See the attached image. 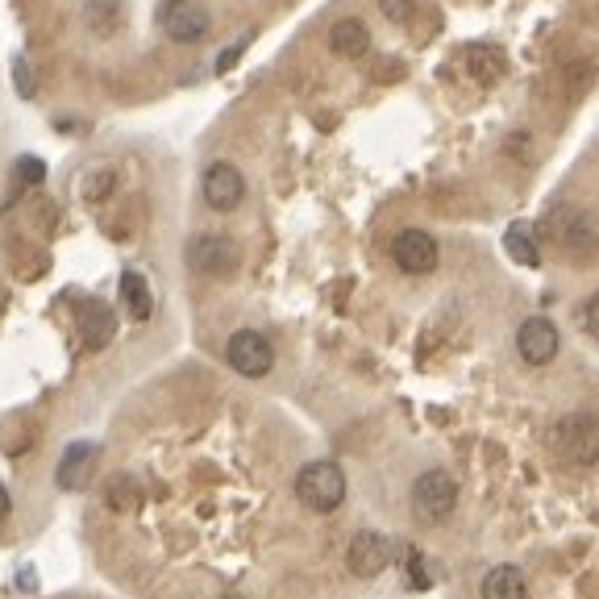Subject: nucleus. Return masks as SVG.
<instances>
[{"label":"nucleus","instance_id":"nucleus-1","mask_svg":"<svg viewBox=\"0 0 599 599\" xmlns=\"http://www.w3.org/2000/svg\"><path fill=\"white\" fill-rule=\"evenodd\" d=\"M296 495L300 504H308L313 512H337L346 500V475L337 462H308L296 475Z\"/></svg>","mask_w":599,"mask_h":599},{"label":"nucleus","instance_id":"nucleus-2","mask_svg":"<svg viewBox=\"0 0 599 599\" xmlns=\"http://www.w3.org/2000/svg\"><path fill=\"white\" fill-rule=\"evenodd\" d=\"M409 500H412V516H416V521L437 524L458 508V483L449 479L446 470H425V475L412 483Z\"/></svg>","mask_w":599,"mask_h":599},{"label":"nucleus","instance_id":"nucleus-3","mask_svg":"<svg viewBox=\"0 0 599 599\" xmlns=\"http://www.w3.org/2000/svg\"><path fill=\"white\" fill-rule=\"evenodd\" d=\"M225 358L246 379H262V374H271V367H275V350H271V341L259 329H238V334L229 337V346H225Z\"/></svg>","mask_w":599,"mask_h":599},{"label":"nucleus","instance_id":"nucleus-4","mask_svg":"<svg viewBox=\"0 0 599 599\" xmlns=\"http://www.w3.org/2000/svg\"><path fill=\"white\" fill-rule=\"evenodd\" d=\"M558 446L562 454L570 458V462H579V467H591L599 458V425L591 412H570L566 421H558Z\"/></svg>","mask_w":599,"mask_h":599},{"label":"nucleus","instance_id":"nucleus-5","mask_svg":"<svg viewBox=\"0 0 599 599\" xmlns=\"http://www.w3.org/2000/svg\"><path fill=\"white\" fill-rule=\"evenodd\" d=\"M187 262L200 275L225 280V275L238 271V246L229 242V238H221V233H205V238H196V242L187 246Z\"/></svg>","mask_w":599,"mask_h":599},{"label":"nucleus","instance_id":"nucleus-6","mask_svg":"<svg viewBox=\"0 0 599 599\" xmlns=\"http://www.w3.org/2000/svg\"><path fill=\"white\" fill-rule=\"evenodd\" d=\"M159 25L167 30L171 42L196 46V42H205V37H208V30H213V18H208L200 4H192V0H171L167 9L159 13Z\"/></svg>","mask_w":599,"mask_h":599},{"label":"nucleus","instance_id":"nucleus-7","mask_svg":"<svg viewBox=\"0 0 599 599\" xmlns=\"http://www.w3.org/2000/svg\"><path fill=\"white\" fill-rule=\"evenodd\" d=\"M246 200V175L233 163H213L205 171V205L217 213H233Z\"/></svg>","mask_w":599,"mask_h":599},{"label":"nucleus","instance_id":"nucleus-8","mask_svg":"<svg viewBox=\"0 0 599 599\" xmlns=\"http://www.w3.org/2000/svg\"><path fill=\"white\" fill-rule=\"evenodd\" d=\"M516 350H521V358L529 367L554 362V358H558V329H554V320H545V317L521 320V329H516Z\"/></svg>","mask_w":599,"mask_h":599},{"label":"nucleus","instance_id":"nucleus-9","mask_svg":"<svg viewBox=\"0 0 599 599\" xmlns=\"http://www.w3.org/2000/svg\"><path fill=\"white\" fill-rule=\"evenodd\" d=\"M392 259L409 275H429L433 266H437V242H433V233H425V229H404L392 242Z\"/></svg>","mask_w":599,"mask_h":599},{"label":"nucleus","instance_id":"nucleus-10","mask_svg":"<svg viewBox=\"0 0 599 599\" xmlns=\"http://www.w3.org/2000/svg\"><path fill=\"white\" fill-rule=\"evenodd\" d=\"M100 462V449L92 442H72V446L63 449V458H58V470H55V483L63 491H79V487L92 483V470Z\"/></svg>","mask_w":599,"mask_h":599},{"label":"nucleus","instance_id":"nucleus-11","mask_svg":"<svg viewBox=\"0 0 599 599\" xmlns=\"http://www.w3.org/2000/svg\"><path fill=\"white\" fill-rule=\"evenodd\" d=\"M75 320H79V334H84L88 350H105L112 341V334H117V317H112L109 304H100V300H79Z\"/></svg>","mask_w":599,"mask_h":599},{"label":"nucleus","instance_id":"nucleus-12","mask_svg":"<svg viewBox=\"0 0 599 599\" xmlns=\"http://www.w3.org/2000/svg\"><path fill=\"white\" fill-rule=\"evenodd\" d=\"M392 562V542L383 537V533H358L355 542H350V570L362 575V579H374L383 566Z\"/></svg>","mask_w":599,"mask_h":599},{"label":"nucleus","instance_id":"nucleus-13","mask_svg":"<svg viewBox=\"0 0 599 599\" xmlns=\"http://www.w3.org/2000/svg\"><path fill=\"white\" fill-rule=\"evenodd\" d=\"M462 67H467V75L475 79V84H495L500 75H504V51L500 46H491V42H475V46H467L462 51Z\"/></svg>","mask_w":599,"mask_h":599},{"label":"nucleus","instance_id":"nucleus-14","mask_svg":"<svg viewBox=\"0 0 599 599\" xmlns=\"http://www.w3.org/2000/svg\"><path fill=\"white\" fill-rule=\"evenodd\" d=\"M329 51H334L337 58H362L371 51V30H367L358 18L334 21V30H329Z\"/></svg>","mask_w":599,"mask_h":599},{"label":"nucleus","instance_id":"nucleus-15","mask_svg":"<svg viewBox=\"0 0 599 599\" xmlns=\"http://www.w3.org/2000/svg\"><path fill=\"white\" fill-rule=\"evenodd\" d=\"M504 250L512 262H521V266H537L542 262V246H537V233H533V225L529 221H512L504 229Z\"/></svg>","mask_w":599,"mask_h":599},{"label":"nucleus","instance_id":"nucleus-16","mask_svg":"<svg viewBox=\"0 0 599 599\" xmlns=\"http://www.w3.org/2000/svg\"><path fill=\"white\" fill-rule=\"evenodd\" d=\"M483 599H529V582L516 566H491L483 575Z\"/></svg>","mask_w":599,"mask_h":599},{"label":"nucleus","instance_id":"nucleus-17","mask_svg":"<svg viewBox=\"0 0 599 599\" xmlns=\"http://www.w3.org/2000/svg\"><path fill=\"white\" fill-rule=\"evenodd\" d=\"M121 304L130 308L133 320H150L154 313V292L142 271H121Z\"/></svg>","mask_w":599,"mask_h":599},{"label":"nucleus","instance_id":"nucleus-18","mask_svg":"<svg viewBox=\"0 0 599 599\" xmlns=\"http://www.w3.org/2000/svg\"><path fill=\"white\" fill-rule=\"evenodd\" d=\"M105 495H109V508H112V512H130V508L138 504V487H133L130 475H117Z\"/></svg>","mask_w":599,"mask_h":599},{"label":"nucleus","instance_id":"nucleus-19","mask_svg":"<svg viewBox=\"0 0 599 599\" xmlns=\"http://www.w3.org/2000/svg\"><path fill=\"white\" fill-rule=\"evenodd\" d=\"M416 4H421V0H379V9H383L388 21H409L412 13H416Z\"/></svg>","mask_w":599,"mask_h":599},{"label":"nucleus","instance_id":"nucleus-20","mask_svg":"<svg viewBox=\"0 0 599 599\" xmlns=\"http://www.w3.org/2000/svg\"><path fill=\"white\" fill-rule=\"evenodd\" d=\"M13 79H18L21 100H30V96H34V79H30V63H25V55L13 58Z\"/></svg>","mask_w":599,"mask_h":599},{"label":"nucleus","instance_id":"nucleus-21","mask_svg":"<svg viewBox=\"0 0 599 599\" xmlns=\"http://www.w3.org/2000/svg\"><path fill=\"white\" fill-rule=\"evenodd\" d=\"M18 171H21V184H42V179H46V163H42V159H30V154L18 159Z\"/></svg>","mask_w":599,"mask_h":599},{"label":"nucleus","instance_id":"nucleus-22","mask_svg":"<svg viewBox=\"0 0 599 599\" xmlns=\"http://www.w3.org/2000/svg\"><path fill=\"white\" fill-rule=\"evenodd\" d=\"M409 562H412V582H416V587H429V575L421 570V566H425V558H421L416 549H409Z\"/></svg>","mask_w":599,"mask_h":599},{"label":"nucleus","instance_id":"nucleus-23","mask_svg":"<svg viewBox=\"0 0 599 599\" xmlns=\"http://www.w3.org/2000/svg\"><path fill=\"white\" fill-rule=\"evenodd\" d=\"M596 304H599V300L591 296V300H587V313H582V320H587V334H596Z\"/></svg>","mask_w":599,"mask_h":599},{"label":"nucleus","instance_id":"nucleus-24","mask_svg":"<svg viewBox=\"0 0 599 599\" xmlns=\"http://www.w3.org/2000/svg\"><path fill=\"white\" fill-rule=\"evenodd\" d=\"M395 75H404V67H395V63H383V67H379V79H395Z\"/></svg>","mask_w":599,"mask_h":599},{"label":"nucleus","instance_id":"nucleus-25","mask_svg":"<svg viewBox=\"0 0 599 599\" xmlns=\"http://www.w3.org/2000/svg\"><path fill=\"white\" fill-rule=\"evenodd\" d=\"M4 512H9V487L0 483V516H4Z\"/></svg>","mask_w":599,"mask_h":599},{"label":"nucleus","instance_id":"nucleus-26","mask_svg":"<svg viewBox=\"0 0 599 599\" xmlns=\"http://www.w3.org/2000/svg\"><path fill=\"white\" fill-rule=\"evenodd\" d=\"M225 599H242V596H225Z\"/></svg>","mask_w":599,"mask_h":599}]
</instances>
